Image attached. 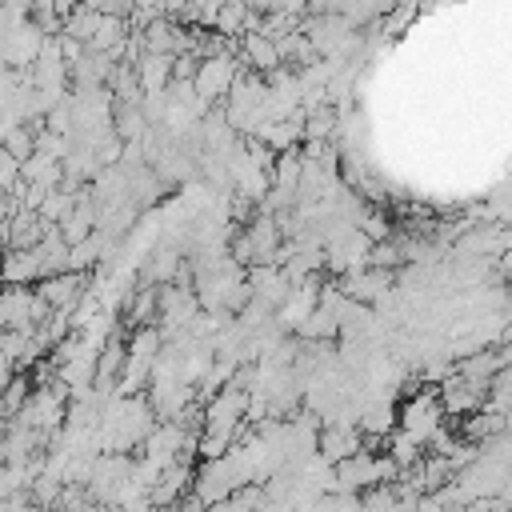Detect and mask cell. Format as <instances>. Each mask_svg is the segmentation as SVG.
<instances>
[{
	"mask_svg": "<svg viewBox=\"0 0 512 512\" xmlns=\"http://www.w3.org/2000/svg\"><path fill=\"white\" fill-rule=\"evenodd\" d=\"M244 408H248V392L224 384L208 404H200V416H204V428H200V432L220 436V440L232 444L236 432H240V424H244Z\"/></svg>",
	"mask_w": 512,
	"mask_h": 512,
	"instance_id": "6da1fadb",
	"label": "cell"
},
{
	"mask_svg": "<svg viewBox=\"0 0 512 512\" xmlns=\"http://www.w3.org/2000/svg\"><path fill=\"white\" fill-rule=\"evenodd\" d=\"M48 304L32 288H0V332H32L48 320Z\"/></svg>",
	"mask_w": 512,
	"mask_h": 512,
	"instance_id": "7a4b0ae2",
	"label": "cell"
},
{
	"mask_svg": "<svg viewBox=\"0 0 512 512\" xmlns=\"http://www.w3.org/2000/svg\"><path fill=\"white\" fill-rule=\"evenodd\" d=\"M396 428L404 432V436H412L420 448L444 428V412H440V404H436V392H416L412 400H404L400 408H396Z\"/></svg>",
	"mask_w": 512,
	"mask_h": 512,
	"instance_id": "3957f363",
	"label": "cell"
},
{
	"mask_svg": "<svg viewBox=\"0 0 512 512\" xmlns=\"http://www.w3.org/2000/svg\"><path fill=\"white\" fill-rule=\"evenodd\" d=\"M236 72H240V64H236V56H232V52L208 56V60H200V64H196L192 88H196V96H200V100L212 108L216 100H224V96H228V88H232Z\"/></svg>",
	"mask_w": 512,
	"mask_h": 512,
	"instance_id": "277c9868",
	"label": "cell"
},
{
	"mask_svg": "<svg viewBox=\"0 0 512 512\" xmlns=\"http://www.w3.org/2000/svg\"><path fill=\"white\" fill-rule=\"evenodd\" d=\"M392 284H396L392 272H380V268H356V272H348L336 288H340L348 300L372 308V304H388V300H392Z\"/></svg>",
	"mask_w": 512,
	"mask_h": 512,
	"instance_id": "5b68a950",
	"label": "cell"
},
{
	"mask_svg": "<svg viewBox=\"0 0 512 512\" xmlns=\"http://www.w3.org/2000/svg\"><path fill=\"white\" fill-rule=\"evenodd\" d=\"M84 288H88V276H80V272H56V276L36 280L32 292H36L52 312H68V316H72V308H76V300L84 296Z\"/></svg>",
	"mask_w": 512,
	"mask_h": 512,
	"instance_id": "8992f818",
	"label": "cell"
},
{
	"mask_svg": "<svg viewBox=\"0 0 512 512\" xmlns=\"http://www.w3.org/2000/svg\"><path fill=\"white\" fill-rule=\"evenodd\" d=\"M232 492H236V476H232V468H228L224 456H220V460H204L200 472L192 476V496H196L204 508L228 500Z\"/></svg>",
	"mask_w": 512,
	"mask_h": 512,
	"instance_id": "52a82bcc",
	"label": "cell"
},
{
	"mask_svg": "<svg viewBox=\"0 0 512 512\" xmlns=\"http://www.w3.org/2000/svg\"><path fill=\"white\" fill-rule=\"evenodd\" d=\"M316 300H320L316 280H300V284H292L288 296L280 300V308L272 312V324H276L280 332H296V328L308 320V312L316 308Z\"/></svg>",
	"mask_w": 512,
	"mask_h": 512,
	"instance_id": "ba28073f",
	"label": "cell"
},
{
	"mask_svg": "<svg viewBox=\"0 0 512 512\" xmlns=\"http://www.w3.org/2000/svg\"><path fill=\"white\" fill-rule=\"evenodd\" d=\"M188 488H192V464L176 460V464H172V468H164V472H160V480L152 484L148 504H152L156 512H168V508H176V504L188 496Z\"/></svg>",
	"mask_w": 512,
	"mask_h": 512,
	"instance_id": "9c48e42d",
	"label": "cell"
},
{
	"mask_svg": "<svg viewBox=\"0 0 512 512\" xmlns=\"http://www.w3.org/2000/svg\"><path fill=\"white\" fill-rule=\"evenodd\" d=\"M40 276L44 272H40V252L36 248H8V252H0V284L4 288H28Z\"/></svg>",
	"mask_w": 512,
	"mask_h": 512,
	"instance_id": "30bf717a",
	"label": "cell"
},
{
	"mask_svg": "<svg viewBox=\"0 0 512 512\" xmlns=\"http://www.w3.org/2000/svg\"><path fill=\"white\" fill-rule=\"evenodd\" d=\"M236 64H240L244 72H256V76H268V72L284 68V64H280V56H276V44H272L268 36H260V32H248V36H240V52H236Z\"/></svg>",
	"mask_w": 512,
	"mask_h": 512,
	"instance_id": "8fae6325",
	"label": "cell"
},
{
	"mask_svg": "<svg viewBox=\"0 0 512 512\" xmlns=\"http://www.w3.org/2000/svg\"><path fill=\"white\" fill-rule=\"evenodd\" d=\"M320 444V460L328 464V468H336V464H344L348 456H356V452H364V436L356 432V428H324V436L316 440Z\"/></svg>",
	"mask_w": 512,
	"mask_h": 512,
	"instance_id": "7c38bea8",
	"label": "cell"
},
{
	"mask_svg": "<svg viewBox=\"0 0 512 512\" xmlns=\"http://www.w3.org/2000/svg\"><path fill=\"white\" fill-rule=\"evenodd\" d=\"M20 184H28V188H44V192H56V188L64 184V168H60V160H48V156L32 152V156L20 164Z\"/></svg>",
	"mask_w": 512,
	"mask_h": 512,
	"instance_id": "4fadbf2b",
	"label": "cell"
},
{
	"mask_svg": "<svg viewBox=\"0 0 512 512\" xmlns=\"http://www.w3.org/2000/svg\"><path fill=\"white\" fill-rule=\"evenodd\" d=\"M504 428H508V420L496 416V412H488V408L464 416V424H460L464 444H484V440H492V436H504Z\"/></svg>",
	"mask_w": 512,
	"mask_h": 512,
	"instance_id": "5bb4252c",
	"label": "cell"
},
{
	"mask_svg": "<svg viewBox=\"0 0 512 512\" xmlns=\"http://www.w3.org/2000/svg\"><path fill=\"white\" fill-rule=\"evenodd\" d=\"M336 336H340V324H336V316H332L328 308H320V304H316V308L308 312V320L296 328V340H324V344H332Z\"/></svg>",
	"mask_w": 512,
	"mask_h": 512,
	"instance_id": "9a60e30c",
	"label": "cell"
},
{
	"mask_svg": "<svg viewBox=\"0 0 512 512\" xmlns=\"http://www.w3.org/2000/svg\"><path fill=\"white\" fill-rule=\"evenodd\" d=\"M248 20H252V8H244V4H220L212 32L224 36V40H228V36H244V32H248Z\"/></svg>",
	"mask_w": 512,
	"mask_h": 512,
	"instance_id": "2e32d148",
	"label": "cell"
},
{
	"mask_svg": "<svg viewBox=\"0 0 512 512\" xmlns=\"http://www.w3.org/2000/svg\"><path fill=\"white\" fill-rule=\"evenodd\" d=\"M384 456H388V460H392L400 472H408V468H412V464H416L424 452H420V444H416L412 436H404V432L396 428V432L388 436V452H384Z\"/></svg>",
	"mask_w": 512,
	"mask_h": 512,
	"instance_id": "e0dca14e",
	"label": "cell"
},
{
	"mask_svg": "<svg viewBox=\"0 0 512 512\" xmlns=\"http://www.w3.org/2000/svg\"><path fill=\"white\" fill-rule=\"evenodd\" d=\"M28 392H32V384L16 372V376L4 384V392H0V416H16V412L24 408V400H28Z\"/></svg>",
	"mask_w": 512,
	"mask_h": 512,
	"instance_id": "ac0fdd59",
	"label": "cell"
},
{
	"mask_svg": "<svg viewBox=\"0 0 512 512\" xmlns=\"http://www.w3.org/2000/svg\"><path fill=\"white\" fill-rule=\"evenodd\" d=\"M408 16H412V8H400V12H392V20L384 24V36H392V32H396V28H400Z\"/></svg>",
	"mask_w": 512,
	"mask_h": 512,
	"instance_id": "d6986e66",
	"label": "cell"
}]
</instances>
